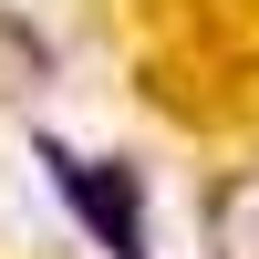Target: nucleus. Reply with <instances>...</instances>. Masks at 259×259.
<instances>
[{
    "label": "nucleus",
    "mask_w": 259,
    "mask_h": 259,
    "mask_svg": "<svg viewBox=\"0 0 259 259\" xmlns=\"http://www.w3.org/2000/svg\"><path fill=\"white\" fill-rule=\"evenodd\" d=\"M41 166H52L62 207L83 218V239H94L104 259H156V239H145V218H135V177H124V166H94V156H73L62 135H41Z\"/></svg>",
    "instance_id": "f257e3e1"
},
{
    "label": "nucleus",
    "mask_w": 259,
    "mask_h": 259,
    "mask_svg": "<svg viewBox=\"0 0 259 259\" xmlns=\"http://www.w3.org/2000/svg\"><path fill=\"white\" fill-rule=\"evenodd\" d=\"M207 239H218V259H259V177H228V187H218Z\"/></svg>",
    "instance_id": "f03ea898"
}]
</instances>
